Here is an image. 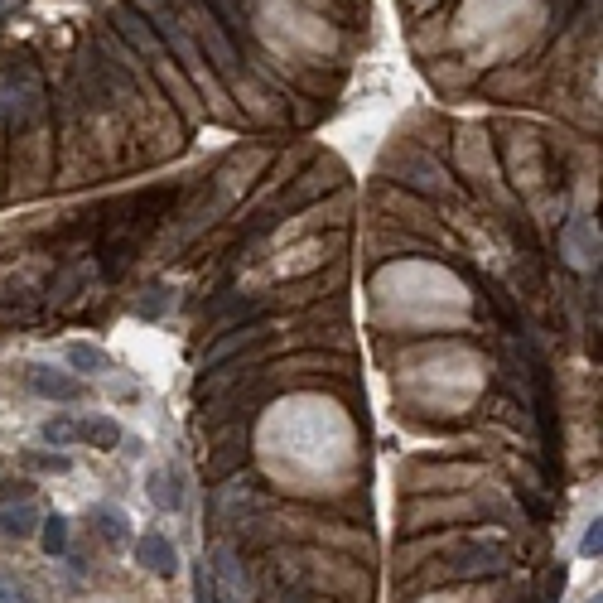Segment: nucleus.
I'll list each match as a JSON object with an SVG mask.
<instances>
[{"label": "nucleus", "instance_id": "1", "mask_svg": "<svg viewBox=\"0 0 603 603\" xmlns=\"http://www.w3.org/2000/svg\"><path fill=\"white\" fill-rule=\"evenodd\" d=\"M131 555H136V565H145L150 575H160V579L179 575V550H174V541H169L165 531H140L136 541H131Z\"/></svg>", "mask_w": 603, "mask_h": 603}, {"label": "nucleus", "instance_id": "2", "mask_svg": "<svg viewBox=\"0 0 603 603\" xmlns=\"http://www.w3.org/2000/svg\"><path fill=\"white\" fill-rule=\"evenodd\" d=\"M73 444L116 449V444H121V425H116L111 415H83V420H73Z\"/></svg>", "mask_w": 603, "mask_h": 603}, {"label": "nucleus", "instance_id": "3", "mask_svg": "<svg viewBox=\"0 0 603 603\" xmlns=\"http://www.w3.org/2000/svg\"><path fill=\"white\" fill-rule=\"evenodd\" d=\"M29 386H34L39 396H49V401H83V382L63 377L54 367H29Z\"/></svg>", "mask_w": 603, "mask_h": 603}, {"label": "nucleus", "instance_id": "4", "mask_svg": "<svg viewBox=\"0 0 603 603\" xmlns=\"http://www.w3.org/2000/svg\"><path fill=\"white\" fill-rule=\"evenodd\" d=\"M87 526H92V531H97L111 550L131 546V521L121 517L116 507H92V512H87Z\"/></svg>", "mask_w": 603, "mask_h": 603}, {"label": "nucleus", "instance_id": "5", "mask_svg": "<svg viewBox=\"0 0 603 603\" xmlns=\"http://www.w3.org/2000/svg\"><path fill=\"white\" fill-rule=\"evenodd\" d=\"M150 502L160 512H179L184 507V478H179V468H155L150 473Z\"/></svg>", "mask_w": 603, "mask_h": 603}, {"label": "nucleus", "instance_id": "6", "mask_svg": "<svg viewBox=\"0 0 603 603\" xmlns=\"http://www.w3.org/2000/svg\"><path fill=\"white\" fill-rule=\"evenodd\" d=\"M34 526H39V507L20 497L15 507H0V536H15V541H29L34 536Z\"/></svg>", "mask_w": 603, "mask_h": 603}, {"label": "nucleus", "instance_id": "7", "mask_svg": "<svg viewBox=\"0 0 603 603\" xmlns=\"http://www.w3.org/2000/svg\"><path fill=\"white\" fill-rule=\"evenodd\" d=\"M39 546H44V555H68V517H39Z\"/></svg>", "mask_w": 603, "mask_h": 603}, {"label": "nucleus", "instance_id": "8", "mask_svg": "<svg viewBox=\"0 0 603 603\" xmlns=\"http://www.w3.org/2000/svg\"><path fill=\"white\" fill-rule=\"evenodd\" d=\"M68 362H73L78 372H107V367H111L107 353H102V348H92V343H73V348H68Z\"/></svg>", "mask_w": 603, "mask_h": 603}, {"label": "nucleus", "instance_id": "9", "mask_svg": "<svg viewBox=\"0 0 603 603\" xmlns=\"http://www.w3.org/2000/svg\"><path fill=\"white\" fill-rule=\"evenodd\" d=\"M0 603H39V599H34V589H29L25 579H15L10 570H0Z\"/></svg>", "mask_w": 603, "mask_h": 603}, {"label": "nucleus", "instance_id": "10", "mask_svg": "<svg viewBox=\"0 0 603 603\" xmlns=\"http://www.w3.org/2000/svg\"><path fill=\"white\" fill-rule=\"evenodd\" d=\"M39 435H44V444H54V449H68V444H73V420H68V415H54V420H44Z\"/></svg>", "mask_w": 603, "mask_h": 603}, {"label": "nucleus", "instance_id": "11", "mask_svg": "<svg viewBox=\"0 0 603 603\" xmlns=\"http://www.w3.org/2000/svg\"><path fill=\"white\" fill-rule=\"evenodd\" d=\"M25 464L39 468V473H68L73 459H68V454H25Z\"/></svg>", "mask_w": 603, "mask_h": 603}, {"label": "nucleus", "instance_id": "12", "mask_svg": "<svg viewBox=\"0 0 603 603\" xmlns=\"http://www.w3.org/2000/svg\"><path fill=\"white\" fill-rule=\"evenodd\" d=\"M599 521H589V531H584V541H579V555H584V560H594V555H599Z\"/></svg>", "mask_w": 603, "mask_h": 603}]
</instances>
